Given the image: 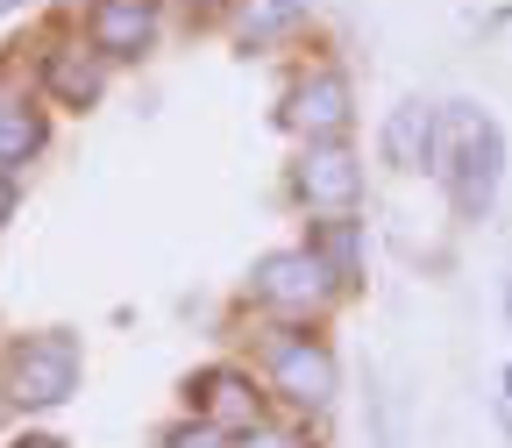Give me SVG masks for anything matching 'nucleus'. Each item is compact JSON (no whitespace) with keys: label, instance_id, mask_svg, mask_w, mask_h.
I'll use <instances>...</instances> for the list:
<instances>
[{"label":"nucleus","instance_id":"obj_11","mask_svg":"<svg viewBox=\"0 0 512 448\" xmlns=\"http://www.w3.org/2000/svg\"><path fill=\"white\" fill-rule=\"evenodd\" d=\"M306 256H313L335 285H356V264H363V228H356V214H320L313 235H306Z\"/></svg>","mask_w":512,"mask_h":448},{"label":"nucleus","instance_id":"obj_12","mask_svg":"<svg viewBox=\"0 0 512 448\" xmlns=\"http://www.w3.org/2000/svg\"><path fill=\"white\" fill-rule=\"evenodd\" d=\"M299 22H306V0H235V15H228L242 50H264V43L292 36Z\"/></svg>","mask_w":512,"mask_h":448},{"label":"nucleus","instance_id":"obj_4","mask_svg":"<svg viewBox=\"0 0 512 448\" xmlns=\"http://www.w3.org/2000/svg\"><path fill=\"white\" fill-rule=\"evenodd\" d=\"M342 285L313 264L306 249H278V256H264V264L249 271V299L256 306H271V313H285V320H306V313H320Z\"/></svg>","mask_w":512,"mask_h":448},{"label":"nucleus","instance_id":"obj_15","mask_svg":"<svg viewBox=\"0 0 512 448\" xmlns=\"http://www.w3.org/2000/svg\"><path fill=\"white\" fill-rule=\"evenodd\" d=\"M235 434H221V427H207V420H178L171 434H164V448H228Z\"/></svg>","mask_w":512,"mask_h":448},{"label":"nucleus","instance_id":"obj_13","mask_svg":"<svg viewBox=\"0 0 512 448\" xmlns=\"http://www.w3.org/2000/svg\"><path fill=\"white\" fill-rule=\"evenodd\" d=\"M43 143H50L43 107H36V100H0V171L36 164V157H43Z\"/></svg>","mask_w":512,"mask_h":448},{"label":"nucleus","instance_id":"obj_2","mask_svg":"<svg viewBox=\"0 0 512 448\" xmlns=\"http://www.w3.org/2000/svg\"><path fill=\"white\" fill-rule=\"evenodd\" d=\"M349 114H356V93H349L342 64H306V72L292 79V93H285V107H278V121L299 143H342Z\"/></svg>","mask_w":512,"mask_h":448},{"label":"nucleus","instance_id":"obj_17","mask_svg":"<svg viewBox=\"0 0 512 448\" xmlns=\"http://www.w3.org/2000/svg\"><path fill=\"white\" fill-rule=\"evenodd\" d=\"M15 448H57V441H50V434H22Z\"/></svg>","mask_w":512,"mask_h":448},{"label":"nucleus","instance_id":"obj_8","mask_svg":"<svg viewBox=\"0 0 512 448\" xmlns=\"http://www.w3.org/2000/svg\"><path fill=\"white\" fill-rule=\"evenodd\" d=\"M185 392H192V420H207L221 434H242V427L264 420V392H256L249 370H228V363L221 370H200Z\"/></svg>","mask_w":512,"mask_h":448},{"label":"nucleus","instance_id":"obj_6","mask_svg":"<svg viewBox=\"0 0 512 448\" xmlns=\"http://www.w3.org/2000/svg\"><path fill=\"white\" fill-rule=\"evenodd\" d=\"M292 192L313 207V214H356L363 200V164L349 143H306L299 164H292Z\"/></svg>","mask_w":512,"mask_h":448},{"label":"nucleus","instance_id":"obj_10","mask_svg":"<svg viewBox=\"0 0 512 448\" xmlns=\"http://www.w3.org/2000/svg\"><path fill=\"white\" fill-rule=\"evenodd\" d=\"M434 136H441V107H427V100L392 107V121H384V164L434 171Z\"/></svg>","mask_w":512,"mask_h":448},{"label":"nucleus","instance_id":"obj_1","mask_svg":"<svg viewBox=\"0 0 512 448\" xmlns=\"http://www.w3.org/2000/svg\"><path fill=\"white\" fill-rule=\"evenodd\" d=\"M434 171L456 185V207L477 221L498 192V171H505V136L498 121L477 114V107H448L441 114V136H434Z\"/></svg>","mask_w":512,"mask_h":448},{"label":"nucleus","instance_id":"obj_14","mask_svg":"<svg viewBox=\"0 0 512 448\" xmlns=\"http://www.w3.org/2000/svg\"><path fill=\"white\" fill-rule=\"evenodd\" d=\"M228 448H306V434H299V427H278V420H256V427H242Z\"/></svg>","mask_w":512,"mask_h":448},{"label":"nucleus","instance_id":"obj_18","mask_svg":"<svg viewBox=\"0 0 512 448\" xmlns=\"http://www.w3.org/2000/svg\"><path fill=\"white\" fill-rule=\"evenodd\" d=\"M0 8H22V0H0Z\"/></svg>","mask_w":512,"mask_h":448},{"label":"nucleus","instance_id":"obj_3","mask_svg":"<svg viewBox=\"0 0 512 448\" xmlns=\"http://www.w3.org/2000/svg\"><path fill=\"white\" fill-rule=\"evenodd\" d=\"M79 392V342L72 335H29L8 356V399L15 406H64Z\"/></svg>","mask_w":512,"mask_h":448},{"label":"nucleus","instance_id":"obj_5","mask_svg":"<svg viewBox=\"0 0 512 448\" xmlns=\"http://www.w3.org/2000/svg\"><path fill=\"white\" fill-rule=\"evenodd\" d=\"M264 384L292 406V413H320L335 399V349L320 335H285L264 363Z\"/></svg>","mask_w":512,"mask_h":448},{"label":"nucleus","instance_id":"obj_7","mask_svg":"<svg viewBox=\"0 0 512 448\" xmlns=\"http://www.w3.org/2000/svg\"><path fill=\"white\" fill-rule=\"evenodd\" d=\"M36 79H43V93L57 100V107H93L100 93H107V57L86 43V36H57L43 57H36Z\"/></svg>","mask_w":512,"mask_h":448},{"label":"nucleus","instance_id":"obj_16","mask_svg":"<svg viewBox=\"0 0 512 448\" xmlns=\"http://www.w3.org/2000/svg\"><path fill=\"white\" fill-rule=\"evenodd\" d=\"M15 200H22V185H15V171H0V228L15 221Z\"/></svg>","mask_w":512,"mask_h":448},{"label":"nucleus","instance_id":"obj_9","mask_svg":"<svg viewBox=\"0 0 512 448\" xmlns=\"http://www.w3.org/2000/svg\"><path fill=\"white\" fill-rule=\"evenodd\" d=\"M86 43L100 57H143L157 43V0H86Z\"/></svg>","mask_w":512,"mask_h":448}]
</instances>
